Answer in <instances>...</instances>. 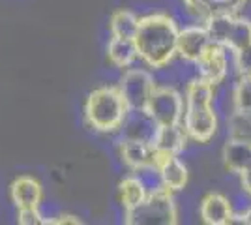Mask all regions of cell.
Returning a JSON list of instances; mask_svg holds the SVG:
<instances>
[{"instance_id":"6da1fadb","label":"cell","mask_w":251,"mask_h":225,"mask_svg":"<svg viewBox=\"0 0 251 225\" xmlns=\"http://www.w3.org/2000/svg\"><path fill=\"white\" fill-rule=\"evenodd\" d=\"M133 42L137 56H141L150 68H163L176 54V23L165 13L141 17Z\"/></svg>"},{"instance_id":"7a4b0ae2","label":"cell","mask_w":251,"mask_h":225,"mask_svg":"<svg viewBox=\"0 0 251 225\" xmlns=\"http://www.w3.org/2000/svg\"><path fill=\"white\" fill-rule=\"evenodd\" d=\"M214 85L204 79H193L186 92V133L199 143H208L216 129L218 118L212 109Z\"/></svg>"},{"instance_id":"3957f363","label":"cell","mask_w":251,"mask_h":225,"mask_svg":"<svg viewBox=\"0 0 251 225\" xmlns=\"http://www.w3.org/2000/svg\"><path fill=\"white\" fill-rule=\"evenodd\" d=\"M127 105L118 86H100L92 90L84 103V118L90 128L101 133L120 129L127 115Z\"/></svg>"},{"instance_id":"277c9868","label":"cell","mask_w":251,"mask_h":225,"mask_svg":"<svg viewBox=\"0 0 251 225\" xmlns=\"http://www.w3.org/2000/svg\"><path fill=\"white\" fill-rule=\"evenodd\" d=\"M124 222L127 225H175L178 224V210L173 192L163 184L147 192L145 201L126 210Z\"/></svg>"},{"instance_id":"5b68a950","label":"cell","mask_w":251,"mask_h":225,"mask_svg":"<svg viewBox=\"0 0 251 225\" xmlns=\"http://www.w3.org/2000/svg\"><path fill=\"white\" fill-rule=\"evenodd\" d=\"M145 113L156 122L157 126L178 124L184 113V100L175 88L154 86L147 101Z\"/></svg>"},{"instance_id":"8992f818","label":"cell","mask_w":251,"mask_h":225,"mask_svg":"<svg viewBox=\"0 0 251 225\" xmlns=\"http://www.w3.org/2000/svg\"><path fill=\"white\" fill-rule=\"evenodd\" d=\"M154 86V77L147 70H127L120 79L118 90L129 111H145Z\"/></svg>"},{"instance_id":"52a82bcc","label":"cell","mask_w":251,"mask_h":225,"mask_svg":"<svg viewBox=\"0 0 251 225\" xmlns=\"http://www.w3.org/2000/svg\"><path fill=\"white\" fill-rule=\"evenodd\" d=\"M195 64H197L201 79H204L206 83L214 86L221 83V79L227 74V56H225V51H223V45L210 42L208 47L195 60Z\"/></svg>"},{"instance_id":"ba28073f","label":"cell","mask_w":251,"mask_h":225,"mask_svg":"<svg viewBox=\"0 0 251 225\" xmlns=\"http://www.w3.org/2000/svg\"><path fill=\"white\" fill-rule=\"evenodd\" d=\"M154 167L161 178V184L171 192H178L188 184V169L175 154L154 152Z\"/></svg>"},{"instance_id":"9c48e42d","label":"cell","mask_w":251,"mask_h":225,"mask_svg":"<svg viewBox=\"0 0 251 225\" xmlns=\"http://www.w3.org/2000/svg\"><path fill=\"white\" fill-rule=\"evenodd\" d=\"M10 199L15 208L40 206L43 201V188L38 178L30 175L17 176L10 186Z\"/></svg>"},{"instance_id":"30bf717a","label":"cell","mask_w":251,"mask_h":225,"mask_svg":"<svg viewBox=\"0 0 251 225\" xmlns=\"http://www.w3.org/2000/svg\"><path fill=\"white\" fill-rule=\"evenodd\" d=\"M208 43L210 36L204 26H188L184 30H178L176 53L189 62H195L208 47Z\"/></svg>"},{"instance_id":"8fae6325","label":"cell","mask_w":251,"mask_h":225,"mask_svg":"<svg viewBox=\"0 0 251 225\" xmlns=\"http://www.w3.org/2000/svg\"><path fill=\"white\" fill-rule=\"evenodd\" d=\"M120 129H122L124 139H139L152 145L157 124L148 117L145 111H127Z\"/></svg>"},{"instance_id":"7c38bea8","label":"cell","mask_w":251,"mask_h":225,"mask_svg":"<svg viewBox=\"0 0 251 225\" xmlns=\"http://www.w3.org/2000/svg\"><path fill=\"white\" fill-rule=\"evenodd\" d=\"M120 158L133 171H139L147 165H154V149L139 139H122L120 143Z\"/></svg>"},{"instance_id":"4fadbf2b","label":"cell","mask_w":251,"mask_h":225,"mask_svg":"<svg viewBox=\"0 0 251 225\" xmlns=\"http://www.w3.org/2000/svg\"><path fill=\"white\" fill-rule=\"evenodd\" d=\"M186 139L188 133L180 128L178 124L173 126H157L154 141H152V149L154 152H161V154H175L178 156L184 147H186Z\"/></svg>"},{"instance_id":"5bb4252c","label":"cell","mask_w":251,"mask_h":225,"mask_svg":"<svg viewBox=\"0 0 251 225\" xmlns=\"http://www.w3.org/2000/svg\"><path fill=\"white\" fill-rule=\"evenodd\" d=\"M184 4L195 17L206 19L218 13L236 15L248 4V0H184Z\"/></svg>"},{"instance_id":"9a60e30c","label":"cell","mask_w":251,"mask_h":225,"mask_svg":"<svg viewBox=\"0 0 251 225\" xmlns=\"http://www.w3.org/2000/svg\"><path fill=\"white\" fill-rule=\"evenodd\" d=\"M232 216V208L227 197L221 193H208L201 203V218L208 225H227Z\"/></svg>"},{"instance_id":"2e32d148","label":"cell","mask_w":251,"mask_h":225,"mask_svg":"<svg viewBox=\"0 0 251 225\" xmlns=\"http://www.w3.org/2000/svg\"><path fill=\"white\" fill-rule=\"evenodd\" d=\"M223 163L230 173H242L251 165V141L232 137L223 147Z\"/></svg>"},{"instance_id":"e0dca14e","label":"cell","mask_w":251,"mask_h":225,"mask_svg":"<svg viewBox=\"0 0 251 225\" xmlns=\"http://www.w3.org/2000/svg\"><path fill=\"white\" fill-rule=\"evenodd\" d=\"M107 56L116 68H129L137 58V47L131 38H111L107 45Z\"/></svg>"},{"instance_id":"ac0fdd59","label":"cell","mask_w":251,"mask_h":225,"mask_svg":"<svg viewBox=\"0 0 251 225\" xmlns=\"http://www.w3.org/2000/svg\"><path fill=\"white\" fill-rule=\"evenodd\" d=\"M118 192H120V201H122L124 210H131L145 201L148 190L139 176H127L120 182Z\"/></svg>"},{"instance_id":"d6986e66","label":"cell","mask_w":251,"mask_h":225,"mask_svg":"<svg viewBox=\"0 0 251 225\" xmlns=\"http://www.w3.org/2000/svg\"><path fill=\"white\" fill-rule=\"evenodd\" d=\"M248 43H251V21L234 15L229 25L227 36L223 40V47H229L230 51H238Z\"/></svg>"},{"instance_id":"ffe728a7","label":"cell","mask_w":251,"mask_h":225,"mask_svg":"<svg viewBox=\"0 0 251 225\" xmlns=\"http://www.w3.org/2000/svg\"><path fill=\"white\" fill-rule=\"evenodd\" d=\"M109 26H111V34L115 38H131L133 40L137 26H139V17L129 10H118L111 15Z\"/></svg>"},{"instance_id":"44dd1931","label":"cell","mask_w":251,"mask_h":225,"mask_svg":"<svg viewBox=\"0 0 251 225\" xmlns=\"http://www.w3.org/2000/svg\"><path fill=\"white\" fill-rule=\"evenodd\" d=\"M234 111L240 115H251V77L242 75L238 85L234 86Z\"/></svg>"},{"instance_id":"7402d4cb","label":"cell","mask_w":251,"mask_h":225,"mask_svg":"<svg viewBox=\"0 0 251 225\" xmlns=\"http://www.w3.org/2000/svg\"><path fill=\"white\" fill-rule=\"evenodd\" d=\"M234 53V64L240 75L251 77V43L244 45L238 51H232Z\"/></svg>"},{"instance_id":"603a6c76","label":"cell","mask_w":251,"mask_h":225,"mask_svg":"<svg viewBox=\"0 0 251 225\" xmlns=\"http://www.w3.org/2000/svg\"><path fill=\"white\" fill-rule=\"evenodd\" d=\"M17 222L21 225H42L43 214L40 206H28V208H17Z\"/></svg>"},{"instance_id":"cb8c5ba5","label":"cell","mask_w":251,"mask_h":225,"mask_svg":"<svg viewBox=\"0 0 251 225\" xmlns=\"http://www.w3.org/2000/svg\"><path fill=\"white\" fill-rule=\"evenodd\" d=\"M49 224H51V225H64V224L81 225V224H83V220H81L79 216H75V214H64V212H60V214L54 216Z\"/></svg>"},{"instance_id":"d4e9b609","label":"cell","mask_w":251,"mask_h":225,"mask_svg":"<svg viewBox=\"0 0 251 225\" xmlns=\"http://www.w3.org/2000/svg\"><path fill=\"white\" fill-rule=\"evenodd\" d=\"M238 175H240V180H242L244 190L251 195V165L250 167H246V169H244L242 173H238Z\"/></svg>"},{"instance_id":"484cf974","label":"cell","mask_w":251,"mask_h":225,"mask_svg":"<svg viewBox=\"0 0 251 225\" xmlns=\"http://www.w3.org/2000/svg\"><path fill=\"white\" fill-rule=\"evenodd\" d=\"M242 218H244V224L251 225V208H250V210H248V212H246V214L242 216Z\"/></svg>"}]
</instances>
